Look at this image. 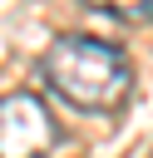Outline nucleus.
Listing matches in <instances>:
<instances>
[{
  "mask_svg": "<svg viewBox=\"0 0 153 158\" xmlns=\"http://www.w3.org/2000/svg\"><path fill=\"white\" fill-rule=\"evenodd\" d=\"M94 10H109L118 20H133V25H148L153 20V0H89Z\"/></svg>",
  "mask_w": 153,
  "mask_h": 158,
  "instance_id": "obj_3",
  "label": "nucleus"
},
{
  "mask_svg": "<svg viewBox=\"0 0 153 158\" xmlns=\"http://www.w3.org/2000/svg\"><path fill=\"white\" fill-rule=\"evenodd\" d=\"M59 143V123L39 94H5L0 99V158H44Z\"/></svg>",
  "mask_w": 153,
  "mask_h": 158,
  "instance_id": "obj_2",
  "label": "nucleus"
},
{
  "mask_svg": "<svg viewBox=\"0 0 153 158\" xmlns=\"http://www.w3.org/2000/svg\"><path fill=\"white\" fill-rule=\"evenodd\" d=\"M39 74L59 99H69L74 109H89V114L123 109V99L133 89L128 54L109 40H94V35H59L44 49Z\"/></svg>",
  "mask_w": 153,
  "mask_h": 158,
  "instance_id": "obj_1",
  "label": "nucleus"
}]
</instances>
